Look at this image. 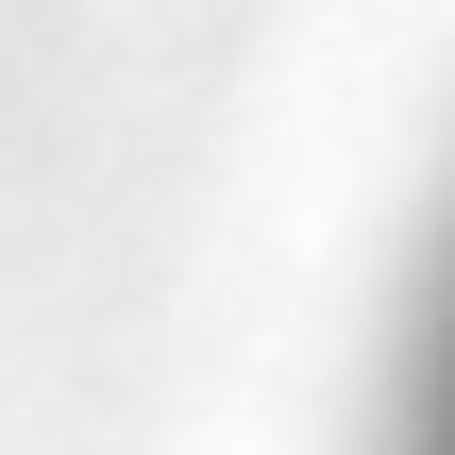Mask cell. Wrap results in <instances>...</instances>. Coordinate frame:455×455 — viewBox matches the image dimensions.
<instances>
[{
	"instance_id": "6da1fadb",
	"label": "cell",
	"mask_w": 455,
	"mask_h": 455,
	"mask_svg": "<svg viewBox=\"0 0 455 455\" xmlns=\"http://www.w3.org/2000/svg\"><path fill=\"white\" fill-rule=\"evenodd\" d=\"M388 455H455V220L422 253V321H405V405H388Z\"/></svg>"
}]
</instances>
